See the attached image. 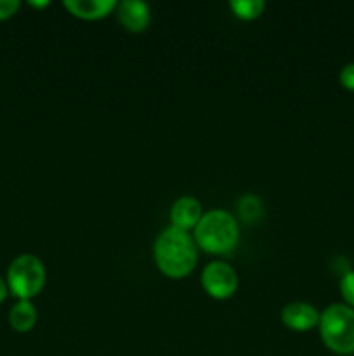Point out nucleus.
Segmentation results:
<instances>
[{"label":"nucleus","instance_id":"obj_1","mask_svg":"<svg viewBox=\"0 0 354 356\" xmlns=\"http://www.w3.org/2000/svg\"><path fill=\"white\" fill-rule=\"evenodd\" d=\"M198 259L193 236L184 229L169 226L155 240V261L158 270L170 278L191 273Z\"/></svg>","mask_w":354,"mask_h":356},{"label":"nucleus","instance_id":"obj_2","mask_svg":"<svg viewBox=\"0 0 354 356\" xmlns=\"http://www.w3.org/2000/svg\"><path fill=\"white\" fill-rule=\"evenodd\" d=\"M238 238V222L233 214L222 209H212L205 212L194 228V240L198 245L212 254H224L235 249Z\"/></svg>","mask_w":354,"mask_h":356},{"label":"nucleus","instance_id":"obj_3","mask_svg":"<svg viewBox=\"0 0 354 356\" xmlns=\"http://www.w3.org/2000/svg\"><path fill=\"white\" fill-rule=\"evenodd\" d=\"M319 332L326 348L339 355L354 353V308L332 305L319 315Z\"/></svg>","mask_w":354,"mask_h":356},{"label":"nucleus","instance_id":"obj_4","mask_svg":"<svg viewBox=\"0 0 354 356\" xmlns=\"http://www.w3.org/2000/svg\"><path fill=\"white\" fill-rule=\"evenodd\" d=\"M10 291L19 299H30L44 289L45 268L44 263L33 254L17 256L7 271Z\"/></svg>","mask_w":354,"mask_h":356},{"label":"nucleus","instance_id":"obj_5","mask_svg":"<svg viewBox=\"0 0 354 356\" xmlns=\"http://www.w3.org/2000/svg\"><path fill=\"white\" fill-rule=\"evenodd\" d=\"M201 285L212 298L228 299L238 289V275L235 268L224 261H214L205 266L201 273Z\"/></svg>","mask_w":354,"mask_h":356},{"label":"nucleus","instance_id":"obj_6","mask_svg":"<svg viewBox=\"0 0 354 356\" xmlns=\"http://www.w3.org/2000/svg\"><path fill=\"white\" fill-rule=\"evenodd\" d=\"M281 322L292 330H309L319 323V312L311 302H288L281 309Z\"/></svg>","mask_w":354,"mask_h":356},{"label":"nucleus","instance_id":"obj_7","mask_svg":"<svg viewBox=\"0 0 354 356\" xmlns=\"http://www.w3.org/2000/svg\"><path fill=\"white\" fill-rule=\"evenodd\" d=\"M201 216H203V207H201L200 200L194 197H180L174 202L172 209H170V221L176 228L189 232L191 228H196L200 222Z\"/></svg>","mask_w":354,"mask_h":356},{"label":"nucleus","instance_id":"obj_8","mask_svg":"<svg viewBox=\"0 0 354 356\" xmlns=\"http://www.w3.org/2000/svg\"><path fill=\"white\" fill-rule=\"evenodd\" d=\"M121 24L130 31H142L149 23L151 10L142 0H124L117 6Z\"/></svg>","mask_w":354,"mask_h":356},{"label":"nucleus","instance_id":"obj_9","mask_svg":"<svg viewBox=\"0 0 354 356\" xmlns=\"http://www.w3.org/2000/svg\"><path fill=\"white\" fill-rule=\"evenodd\" d=\"M62 6L82 19H101L117 9V0H65Z\"/></svg>","mask_w":354,"mask_h":356},{"label":"nucleus","instance_id":"obj_10","mask_svg":"<svg viewBox=\"0 0 354 356\" xmlns=\"http://www.w3.org/2000/svg\"><path fill=\"white\" fill-rule=\"evenodd\" d=\"M9 322L17 332H28L37 323V309L31 305L30 299H21L17 305L12 306L9 313Z\"/></svg>","mask_w":354,"mask_h":356},{"label":"nucleus","instance_id":"obj_11","mask_svg":"<svg viewBox=\"0 0 354 356\" xmlns=\"http://www.w3.org/2000/svg\"><path fill=\"white\" fill-rule=\"evenodd\" d=\"M233 14L239 19H255L264 13V0H231L229 2Z\"/></svg>","mask_w":354,"mask_h":356},{"label":"nucleus","instance_id":"obj_12","mask_svg":"<svg viewBox=\"0 0 354 356\" xmlns=\"http://www.w3.org/2000/svg\"><path fill=\"white\" fill-rule=\"evenodd\" d=\"M239 212H242V216L245 219H255L260 216V200L257 197H253V195H245V197L239 200V205H238Z\"/></svg>","mask_w":354,"mask_h":356},{"label":"nucleus","instance_id":"obj_13","mask_svg":"<svg viewBox=\"0 0 354 356\" xmlns=\"http://www.w3.org/2000/svg\"><path fill=\"white\" fill-rule=\"evenodd\" d=\"M340 292H342L344 299L351 306H354V271L344 275L342 280H340Z\"/></svg>","mask_w":354,"mask_h":356},{"label":"nucleus","instance_id":"obj_14","mask_svg":"<svg viewBox=\"0 0 354 356\" xmlns=\"http://www.w3.org/2000/svg\"><path fill=\"white\" fill-rule=\"evenodd\" d=\"M339 79H340V83H342L346 89L354 90V63H349V65H346L342 70H340Z\"/></svg>","mask_w":354,"mask_h":356},{"label":"nucleus","instance_id":"obj_15","mask_svg":"<svg viewBox=\"0 0 354 356\" xmlns=\"http://www.w3.org/2000/svg\"><path fill=\"white\" fill-rule=\"evenodd\" d=\"M19 9L17 0H0V19H7Z\"/></svg>","mask_w":354,"mask_h":356},{"label":"nucleus","instance_id":"obj_16","mask_svg":"<svg viewBox=\"0 0 354 356\" xmlns=\"http://www.w3.org/2000/svg\"><path fill=\"white\" fill-rule=\"evenodd\" d=\"M6 294H7V285H6V282L2 280V277H0V302L6 299Z\"/></svg>","mask_w":354,"mask_h":356},{"label":"nucleus","instance_id":"obj_17","mask_svg":"<svg viewBox=\"0 0 354 356\" xmlns=\"http://www.w3.org/2000/svg\"><path fill=\"white\" fill-rule=\"evenodd\" d=\"M30 6H33V7H47L49 2H47V0H42V2H35V0H30Z\"/></svg>","mask_w":354,"mask_h":356}]
</instances>
